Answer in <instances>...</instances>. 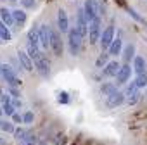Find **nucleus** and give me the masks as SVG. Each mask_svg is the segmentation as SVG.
<instances>
[{
    "mask_svg": "<svg viewBox=\"0 0 147 145\" xmlns=\"http://www.w3.org/2000/svg\"><path fill=\"white\" fill-rule=\"evenodd\" d=\"M31 60H33V67L38 71V75L40 76H43V78H49V75H50V64H49V60L45 59V55L38 50L33 57H30Z\"/></svg>",
    "mask_w": 147,
    "mask_h": 145,
    "instance_id": "1",
    "label": "nucleus"
},
{
    "mask_svg": "<svg viewBox=\"0 0 147 145\" xmlns=\"http://www.w3.org/2000/svg\"><path fill=\"white\" fill-rule=\"evenodd\" d=\"M82 36L78 35L76 28H69L67 30V47H69V52L73 57H76L80 54V48H82Z\"/></svg>",
    "mask_w": 147,
    "mask_h": 145,
    "instance_id": "2",
    "label": "nucleus"
},
{
    "mask_svg": "<svg viewBox=\"0 0 147 145\" xmlns=\"http://www.w3.org/2000/svg\"><path fill=\"white\" fill-rule=\"evenodd\" d=\"M0 76H2L7 83H9V87H21V80L18 78V75L14 72V69L11 67V66H7V64H2V72H0Z\"/></svg>",
    "mask_w": 147,
    "mask_h": 145,
    "instance_id": "3",
    "label": "nucleus"
},
{
    "mask_svg": "<svg viewBox=\"0 0 147 145\" xmlns=\"http://www.w3.org/2000/svg\"><path fill=\"white\" fill-rule=\"evenodd\" d=\"M50 50L54 52L55 57H62L64 45H62V38H61L59 31H55V30H50Z\"/></svg>",
    "mask_w": 147,
    "mask_h": 145,
    "instance_id": "4",
    "label": "nucleus"
},
{
    "mask_svg": "<svg viewBox=\"0 0 147 145\" xmlns=\"http://www.w3.org/2000/svg\"><path fill=\"white\" fill-rule=\"evenodd\" d=\"M100 33H102V30H100V17H97V19H94L92 23H88V33H87V36H88V40H90V45L99 43Z\"/></svg>",
    "mask_w": 147,
    "mask_h": 145,
    "instance_id": "5",
    "label": "nucleus"
},
{
    "mask_svg": "<svg viewBox=\"0 0 147 145\" xmlns=\"http://www.w3.org/2000/svg\"><path fill=\"white\" fill-rule=\"evenodd\" d=\"M99 0H85V5H83V12L88 23H92L94 19L99 17Z\"/></svg>",
    "mask_w": 147,
    "mask_h": 145,
    "instance_id": "6",
    "label": "nucleus"
},
{
    "mask_svg": "<svg viewBox=\"0 0 147 145\" xmlns=\"http://www.w3.org/2000/svg\"><path fill=\"white\" fill-rule=\"evenodd\" d=\"M76 31H78V35L82 36V40L87 36V33H88V21H87V17H85V12H83V9H78L76 11Z\"/></svg>",
    "mask_w": 147,
    "mask_h": 145,
    "instance_id": "7",
    "label": "nucleus"
},
{
    "mask_svg": "<svg viewBox=\"0 0 147 145\" xmlns=\"http://www.w3.org/2000/svg\"><path fill=\"white\" fill-rule=\"evenodd\" d=\"M50 26L49 24H42L38 28V40H40V48L49 50L50 48Z\"/></svg>",
    "mask_w": 147,
    "mask_h": 145,
    "instance_id": "8",
    "label": "nucleus"
},
{
    "mask_svg": "<svg viewBox=\"0 0 147 145\" xmlns=\"http://www.w3.org/2000/svg\"><path fill=\"white\" fill-rule=\"evenodd\" d=\"M113 40H114V26L111 24V26H107V28L100 33V38H99L100 48H102V50H107Z\"/></svg>",
    "mask_w": 147,
    "mask_h": 145,
    "instance_id": "9",
    "label": "nucleus"
},
{
    "mask_svg": "<svg viewBox=\"0 0 147 145\" xmlns=\"http://www.w3.org/2000/svg\"><path fill=\"white\" fill-rule=\"evenodd\" d=\"M123 102H125V93L119 92V90H116V92H113L111 95L106 97V105H107L109 109H116V107H119Z\"/></svg>",
    "mask_w": 147,
    "mask_h": 145,
    "instance_id": "10",
    "label": "nucleus"
},
{
    "mask_svg": "<svg viewBox=\"0 0 147 145\" xmlns=\"http://www.w3.org/2000/svg\"><path fill=\"white\" fill-rule=\"evenodd\" d=\"M130 76H131V66H130V64H123V66L119 67V71H118V75H116V85H125V83H128Z\"/></svg>",
    "mask_w": 147,
    "mask_h": 145,
    "instance_id": "11",
    "label": "nucleus"
},
{
    "mask_svg": "<svg viewBox=\"0 0 147 145\" xmlns=\"http://www.w3.org/2000/svg\"><path fill=\"white\" fill-rule=\"evenodd\" d=\"M119 67H121V64H119L118 60H109V62L104 66V69H102V76H104V78H113V76H116L118 71H119Z\"/></svg>",
    "mask_w": 147,
    "mask_h": 145,
    "instance_id": "12",
    "label": "nucleus"
},
{
    "mask_svg": "<svg viewBox=\"0 0 147 145\" xmlns=\"http://www.w3.org/2000/svg\"><path fill=\"white\" fill-rule=\"evenodd\" d=\"M18 60H19V64H21V67H23L24 71H28V72L35 71V67H33V60L30 59V55H28L24 50H19V52H18Z\"/></svg>",
    "mask_w": 147,
    "mask_h": 145,
    "instance_id": "13",
    "label": "nucleus"
},
{
    "mask_svg": "<svg viewBox=\"0 0 147 145\" xmlns=\"http://www.w3.org/2000/svg\"><path fill=\"white\" fill-rule=\"evenodd\" d=\"M57 28L62 33H67V30H69V19H67V14L64 9L57 11Z\"/></svg>",
    "mask_w": 147,
    "mask_h": 145,
    "instance_id": "14",
    "label": "nucleus"
},
{
    "mask_svg": "<svg viewBox=\"0 0 147 145\" xmlns=\"http://www.w3.org/2000/svg\"><path fill=\"white\" fill-rule=\"evenodd\" d=\"M109 55H113V57H116V55H119L121 54V50H123V40L118 36H114V40L111 42V45H109Z\"/></svg>",
    "mask_w": 147,
    "mask_h": 145,
    "instance_id": "15",
    "label": "nucleus"
},
{
    "mask_svg": "<svg viewBox=\"0 0 147 145\" xmlns=\"http://www.w3.org/2000/svg\"><path fill=\"white\" fill-rule=\"evenodd\" d=\"M133 71L137 72V75L147 71V62H145L144 57H140V55H135V57H133Z\"/></svg>",
    "mask_w": 147,
    "mask_h": 145,
    "instance_id": "16",
    "label": "nucleus"
},
{
    "mask_svg": "<svg viewBox=\"0 0 147 145\" xmlns=\"http://www.w3.org/2000/svg\"><path fill=\"white\" fill-rule=\"evenodd\" d=\"M0 21H2L7 28H11V26H14V19H12V12L9 11V9H5V7H2L0 9Z\"/></svg>",
    "mask_w": 147,
    "mask_h": 145,
    "instance_id": "17",
    "label": "nucleus"
},
{
    "mask_svg": "<svg viewBox=\"0 0 147 145\" xmlns=\"http://www.w3.org/2000/svg\"><path fill=\"white\" fill-rule=\"evenodd\" d=\"M28 45H33L35 48H40V40H38V28H31L28 31Z\"/></svg>",
    "mask_w": 147,
    "mask_h": 145,
    "instance_id": "18",
    "label": "nucleus"
},
{
    "mask_svg": "<svg viewBox=\"0 0 147 145\" xmlns=\"http://www.w3.org/2000/svg\"><path fill=\"white\" fill-rule=\"evenodd\" d=\"M121 54H123L125 64H130V60L135 57V45H133V43H128V45L125 47V50H121Z\"/></svg>",
    "mask_w": 147,
    "mask_h": 145,
    "instance_id": "19",
    "label": "nucleus"
},
{
    "mask_svg": "<svg viewBox=\"0 0 147 145\" xmlns=\"http://www.w3.org/2000/svg\"><path fill=\"white\" fill-rule=\"evenodd\" d=\"M12 12V19H14V24H19V26H23L24 23H26V12L24 11H21V9H16V11H11Z\"/></svg>",
    "mask_w": 147,
    "mask_h": 145,
    "instance_id": "20",
    "label": "nucleus"
},
{
    "mask_svg": "<svg viewBox=\"0 0 147 145\" xmlns=\"http://www.w3.org/2000/svg\"><path fill=\"white\" fill-rule=\"evenodd\" d=\"M116 90H118V85H116V83L106 81V83H102V85H100V93H102L104 97L111 95V93H113V92H116Z\"/></svg>",
    "mask_w": 147,
    "mask_h": 145,
    "instance_id": "21",
    "label": "nucleus"
},
{
    "mask_svg": "<svg viewBox=\"0 0 147 145\" xmlns=\"http://www.w3.org/2000/svg\"><path fill=\"white\" fill-rule=\"evenodd\" d=\"M133 81H135V85H137L138 90L144 88V87H147V71H145V72H140V75H137V78H135Z\"/></svg>",
    "mask_w": 147,
    "mask_h": 145,
    "instance_id": "22",
    "label": "nucleus"
},
{
    "mask_svg": "<svg viewBox=\"0 0 147 145\" xmlns=\"http://www.w3.org/2000/svg\"><path fill=\"white\" fill-rule=\"evenodd\" d=\"M0 130H2V131H7V133H12V131H14V123L0 117Z\"/></svg>",
    "mask_w": 147,
    "mask_h": 145,
    "instance_id": "23",
    "label": "nucleus"
},
{
    "mask_svg": "<svg viewBox=\"0 0 147 145\" xmlns=\"http://www.w3.org/2000/svg\"><path fill=\"white\" fill-rule=\"evenodd\" d=\"M107 62H109V54H107L106 50H102V54H100L99 59L95 60V66H97V67H104Z\"/></svg>",
    "mask_w": 147,
    "mask_h": 145,
    "instance_id": "24",
    "label": "nucleus"
},
{
    "mask_svg": "<svg viewBox=\"0 0 147 145\" xmlns=\"http://www.w3.org/2000/svg\"><path fill=\"white\" fill-rule=\"evenodd\" d=\"M0 40H5V42L11 40V31H9V28L2 21H0Z\"/></svg>",
    "mask_w": 147,
    "mask_h": 145,
    "instance_id": "25",
    "label": "nucleus"
},
{
    "mask_svg": "<svg viewBox=\"0 0 147 145\" xmlns=\"http://www.w3.org/2000/svg\"><path fill=\"white\" fill-rule=\"evenodd\" d=\"M26 133H28V130H24V128H14V131H12V135H14V138L18 140V142H23L24 140V136H26Z\"/></svg>",
    "mask_w": 147,
    "mask_h": 145,
    "instance_id": "26",
    "label": "nucleus"
},
{
    "mask_svg": "<svg viewBox=\"0 0 147 145\" xmlns=\"http://www.w3.org/2000/svg\"><path fill=\"white\" fill-rule=\"evenodd\" d=\"M21 145H36V136L31 131H28L26 136H24V140L21 142Z\"/></svg>",
    "mask_w": 147,
    "mask_h": 145,
    "instance_id": "27",
    "label": "nucleus"
},
{
    "mask_svg": "<svg viewBox=\"0 0 147 145\" xmlns=\"http://www.w3.org/2000/svg\"><path fill=\"white\" fill-rule=\"evenodd\" d=\"M140 99H142V93H140V92L137 90V92H133V93H131L130 97H126V102H128L130 105H135V104H137V102H138Z\"/></svg>",
    "mask_w": 147,
    "mask_h": 145,
    "instance_id": "28",
    "label": "nucleus"
},
{
    "mask_svg": "<svg viewBox=\"0 0 147 145\" xmlns=\"http://www.w3.org/2000/svg\"><path fill=\"white\" fill-rule=\"evenodd\" d=\"M137 90H138V88H137V85H135V81H131V83H130V85L126 87V90L123 92V93H125V100H126V97H130V95H131L133 92H137Z\"/></svg>",
    "mask_w": 147,
    "mask_h": 145,
    "instance_id": "29",
    "label": "nucleus"
},
{
    "mask_svg": "<svg viewBox=\"0 0 147 145\" xmlns=\"http://www.w3.org/2000/svg\"><path fill=\"white\" fill-rule=\"evenodd\" d=\"M2 111H4V114H7V116H12L14 112H16V109H14V105L9 102V104H2Z\"/></svg>",
    "mask_w": 147,
    "mask_h": 145,
    "instance_id": "30",
    "label": "nucleus"
},
{
    "mask_svg": "<svg viewBox=\"0 0 147 145\" xmlns=\"http://www.w3.org/2000/svg\"><path fill=\"white\" fill-rule=\"evenodd\" d=\"M33 119H35V114H33L31 111H28V112L23 114V123H24V124H31Z\"/></svg>",
    "mask_w": 147,
    "mask_h": 145,
    "instance_id": "31",
    "label": "nucleus"
},
{
    "mask_svg": "<svg viewBox=\"0 0 147 145\" xmlns=\"http://www.w3.org/2000/svg\"><path fill=\"white\" fill-rule=\"evenodd\" d=\"M35 4H36V0H21V5L24 9H33Z\"/></svg>",
    "mask_w": 147,
    "mask_h": 145,
    "instance_id": "32",
    "label": "nucleus"
},
{
    "mask_svg": "<svg viewBox=\"0 0 147 145\" xmlns=\"http://www.w3.org/2000/svg\"><path fill=\"white\" fill-rule=\"evenodd\" d=\"M11 117H12V123H16V124H21V123H23V116H21L19 112H14Z\"/></svg>",
    "mask_w": 147,
    "mask_h": 145,
    "instance_id": "33",
    "label": "nucleus"
},
{
    "mask_svg": "<svg viewBox=\"0 0 147 145\" xmlns=\"http://www.w3.org/2000/svg\"><path fill=\"white\" fill-rule=\"evenodd\" d=\"M7 92H9L12 97H16V99H18V97H21V93H19V90H18L16 87H9V88H7Z\"/></svg>",
    "mask_w": 147,
    "mask_h": 145,
    "instance_id": "34",
    "label": "nucleus"
},
{
    "mask_svg": "<svg viewBox=\"0 0 147 145\" xmlns=\"http://www.w3.org/2000/svg\"><path fill=\"white\" fill-rule=\"evenodd\" d=\"M11 104L14 105V109H18V107H21V105H23V104H21V100H18V99H16L14 102H11Z\"/></svg>",
    "mask_w": 147,
    "mask_h": 145,
    "instance_id": "35",
    "label": "nucleus"
},
{
    "mask_svg": "<svg viewBox=\"0 0 147 145\" xmlns=\"http://www.w3.org/2000/svg\"><path fill=\"white\" fill-rule=\"evenodd\" d=\"M0 145H7V142H5L4 138H0Z\"/></svg>",
    "mask_w": 147,
    "mask_h": 145,
    "instance_id": "36",
    "label": "nucleus"
},
{
    "mask_svg": "<svg viewBox=\"0 0 147 145\" xmlns=\"http://www.w3.org/2000/svg\"><path fill=\"white\" fill-rule=\"evenodd\" d=\"M2 114H4V111H2V104H0V117H2Z\"/></svg>",
    "mask_w": 147,
    "mask_h": 145,
    "instance_id": "37",
    "label": "nucleus"
},
{
    "mask_svg": "<svg viewBox=\"0 0 147 145\" xmlns=\"http://www.w3.org/2000/svg\"><path fill=\"white\" fill-rule=\"evenodd\" d=\"M9 2H19V0H9Z\"/></svg>",
    "mask_w": 147,
    "mask_h": 145,
    "instance_id": "38",
    "label": "nucleus"
},
{
    "mask_svg": "<svg viewBox=\"0 0 147 145\" xmlns=\"http://www.w3.org/2000/svg\"><path fill=\"white\" fill-rule=\"evenodd\" d=\"M0 72H2V64H0Z\"/></svg>",
    "mask_w": 147,
    "mask_h": 145,
    "instance_id": "39",
    "label": "nucleus"
},
{
    "mask_svg": "<svg viewBox=\"0 0 147 145\" xmlns=\"http://www.w3.org/2000/svg\"><path fill=\"white\" fill-rule=\"evenodd\" d=\"M0 2H5V0H0Z\"/></svg>",
    "mask_w": 147,
    "mask_h": 145,
    "instance_id": "40",
    "label": "nucleus"
},
{
    "mask_svg": "<svg viewBox=\"0 0 147 145\" xmlns=\"http://www.w3.org/2000/svg\"><path fill=\"white\" fill-rule=\"evenodd\" d=\"M145 97H147V93H145Z\"/></svg>",
    "mask_w": 147,
    "mask_h": 145,
    "instance_id": "41",
    "label": "nucleus"
}]
</instances>
